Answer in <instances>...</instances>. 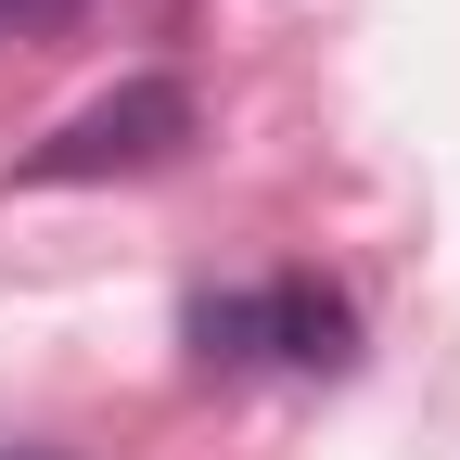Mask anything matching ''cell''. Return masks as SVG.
Wrapping results in <instances>:
<instances>
[{
    "label": "cell",
    "instance_id": "2",
    "mask_svg": "<svg viewBox=\"0 0 460 460\" xmlns=\"http://www.w3.org/2000/svg\"><path fill=\"white\" fill-rule=\"evenodd\" d=\"M256 320H269V358H295V371H345V358H358V307H345L332 281H307V269L269 281Z\"/></svg>",
    "mask_w": 460,
    "mask_h": 460
},
{
    "label": "cell",
    "instance_id": "1",
    "mask_svg": "<svg viewBox=\"0 0 460 460\" xmlns=\"http://www.w3.org/2000/svg\"><path fill=\"white\" fill-rule=\"evenodd\" d=\"M180 141H192V90L180 77H128L115 102H90L77 128H51L26 166L39 180H141V166H166Z\"/></svg>",
    "mask_w": 460,
    "mask_h": 460
},
{
    "label": "cell",
    "instance_id": "3",
    "mask_svg": "<svg viewBox=\"0 0 460 460\" xmlns=\"http://www.w3.org/2000/svg\"><path fill=\"white\" fill-rule=\"evenodd\" d=\"M192 358H205V371H243V358H269V320H256V295H205V307H192Z\"/></svg>",
    "mask_w": 460,
    "mask_h": 460
},
{
    "label": "cell",
    "instance_id": "4",
    "mask_svg": "<svg viewBox=\"0 0 460 460\" xmlns=\"http://www.w3.org/2000/svg\"><path fill=\"white\" fill-rule=\"evenodd\" d=\"M77 0H0V26H65Z\"/></svg>",
    "mask_w": 460,
    "mask_h": 460
}]
</instances>
